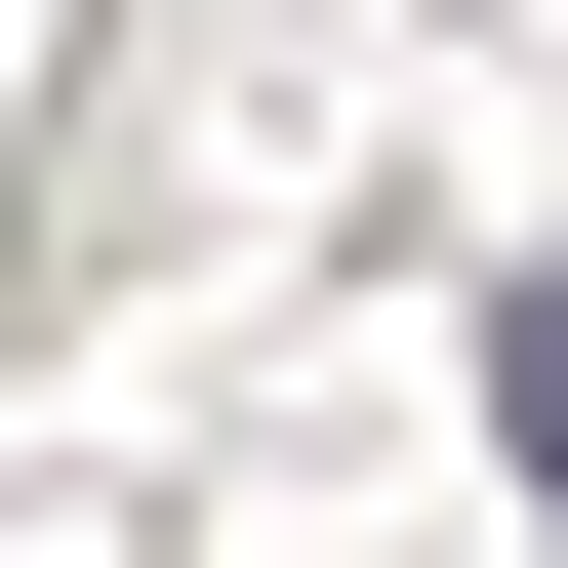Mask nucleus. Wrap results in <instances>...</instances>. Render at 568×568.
<instances>
[{"label":"nucleus","instance_id":"obj_1","mask_svg":"<svg viewBox=\"0 0 568 568\" xmlns=\"http://www.w3.org/2000/svg\"><path fill=\"white\" fill-rule=\"evenodd\" d=\"M487 447H528V528H568V244L487 284Z\"/></svg>","mask_w":568,"mask_h":568}]
</instances>
